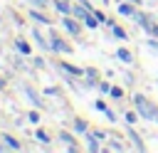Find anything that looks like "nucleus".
I'll return each instance as SVG.
<instances>
[{
    "label": "nucleus",
    "mask_w": 158,
    "mask_h": 153,
    "mask_svg": "<svg viewBox=\"0 0 158 153\" xmlns=\"http://www.w3.org/2000/svg\"><path fill=\"white\" fill-rule=\"evenodd\" d=\"M133 101H136V109H138V114H141L143 118H156V121H158V109H156V106H151L141 94H138Z\"/></svg>",
    "instance_id": "obj_1"
},
{
    "label": "nucleus",
    "mask_w": 158,
    "mask_h": 153,
    "mask_svg": "<svg viewBox=\"0 0 158 153\" xmlns=\"http://www.w3.org/2000/svg\"><path fill=\"white\" fill-rule=\"evenodd\" d=\"M49 47H52V49H54V52H69V44H64V42H62V39H59V37H54V39H52V44H49Z\"/></svg>",
    "instance_id": "obj_2"
},
{
    "label": "nucleus",
    "mask_w": 158,
    "mask_h": 153,
    "mask_svg": "<svg viewBox=\"0 0 158 153\" xmlns=\"http://www.w3.org/2000/svg\"><path fill=\"white\" fill-rule=\"evenodd\" d=\"M62 22H64V27H67V30H69L72 35H79V25H77V22H74L72 17H64Z\"/></svg>",
    "instance_id": "obj_3"
},
{
    "label": "nucleus",
    "mask_w": 158,
    "mask_h": 153,
    "mask_svg": "<svg viewBox=\"0 0 158 153\" xmlns=\"http://www.w3.org/2000/svg\"><path fill=\"white\" fill-rule=\"evenodd\" d=\"M128 136H131V141H133V146L138 148V151H143L146 146H143V141H141V136L138 133H133V131H128Z\"/></svg>",
    "instance_id": "obj_4"
},
{
    "label": "nucleus",
    "mask_w": 158,
    "mask_h": 153,
    "mask_svg": "<svg viewBox=\"0 0 158 153\" xmlns=\"http://www.w3.org/2000/svg\"><path fill=\"white\" fill-rule=\"evenodd\" d=\"M2 141H5V143L12 148V151H20V141H15L12 136H2Z\"/></svg>",
    "instance_id": "obj_5"
},
{
    "label": "nucleus",
    "mask_w": 158,
    "mask_h": 153,
    "mask_svg": "<svg viewBox=\"0 0 158 153\" xmlns=\"http://www.w3.org/2000/svg\"><path fill=\"white\" fill-rule=\"evenodd\" d=\"M30 17H32V20H37V22H42V25H49V20H47L44 15H40L37 10H32V12H30Z\"/></svg>",
    "instance_id": "obj_6"
},
{
    "label": "nucleus",
    "mask_w": 158,
    "mask_h": 153,
    "mask_svg": "<svg viewBox=\"0 0 158 153\" xmlns=\"http://www.w3.org/2000/svg\"><path fill=\"white\" fill-rule=\"evenodd\" d=\"M57 10H59V12H64V15H69V12H72V7H69L64 0H57Z\"/></svg>",
    "instance_id": "obj_7"
},
{
    "label": "nucleus",
    "mask_w": 158,
    "mask_h": 153,
    "mask_svg": "<svg viewBox=\"0 0 158 153\" xmlns=\"http://www.w3.org/2000/svg\"><path fill=\"white\" fill-rule=\"evenodd\" d=\"M118 12H121V15H128V17H131V15H136L131 5H118Z\"/></svg>",
    "instance_id": "obj_8"
},
{
    "label": "nucleus",
    "mask_w": 158,
    "mask_h": 153,
    "mask_svg": "<svg viewBox=\"0 0 158 153\" xmlns=\"http://www.w3.org/2000/svg\"><path fill=\"white\" fill-rule=\"evenodd\" d=\"M116 54H118V59H123V62H131V52H128V49H123V47H121Z\"/></svg>",
    "instance_id": "obj_9"
},
{
    "label": "nucleus",
    "mask_w": 158,
    "mask_h": 153,
    "mask_svg": "<svg viewBox=\"0 0 158 153\" xmlns=\"http://www.w3.org/2000/svg\"><path fill=\"white\" fill-rule=\"evenodd\" d=\"M72 12H74L77 17H81V20H86V15H89V12H86V7H74Z\"/></svg>",
    "instance_id": "obj_10"
},
{
    "label": "nucleus",
    "mask_w": 158,
    "mask_h": 153,
    "mask_svg": "<svg viewBox=\"0 0 158 153\" xmlns=\"http://www.w3.org/2000/svg\"><path fill=\"white\" fill-rule=\"evenodd\" d=\"M17 49H20L22 54H30V44H27V42H22V39H17Z\"/></svg>",
    "instance_id": "obj_11"
},
{
    "label": "nucleus",
    "mask_w": 158,
    "mask_h": 153,
    "mask_svg": "<svg viewBox=\"0 0 158 153\" xmlns=\"http://www.w3.org/2000/svg\"><path fill=\"white\" fill-rule=\"evenodd\" d=\"M27 96L32 99V104H35V106H42V101H40V96H37V94H35L32 89H27Z\"/></svg>",
    "instance_id": "obj_12"
},
{
    "label": "nucleus",
    "mask_w": 158,
    "mask_h": 153,
    "mask_svg": "<svg viewBox=\"0 0 158 153\" xmlns=\"http://www.w3.org/2000/svg\"><path fill=\"white\" fill-rule=\"evenodd\" d=\"M32 37H35V39H37V42H40V47H44V49H47V47H49V44H47V42H44V39H42V35H40V32H37V30H35V32H32Z\"/></svg>",
    "instance_id": "obj_13"
},
{
    "label": "nucleus",
    "mask_w": 158,
    "mask_h": 153,
    "mask_svg": "<svg viewBox=\"0 0 158 153\" xmlns=\"http://www.w3.org/2000/svg\"><path fill=\"white\" fill-rule=\"evenodd\" d=\"M62 69H67L69 74H77V76L81 74V69H77V67H72V64H62Z\"/></svg>",
    "instance_id": "obj_14"
},
{
    "label": "nucleus",
    "mask_w": 158,
    "mask_h": 153,
    "mask_svg": "<svg viewBox=\"0 0 158 153\" xmlns=\"http://www.w3.org/2000/svg\"><path fill=\"white\" fill-rule=\"evenodd\" d=\"M86 141H89V151H99V143H96L94 136H86Z\"/></svg>",
    "instance_id": "obj_15"
},
{
    "label": "nucleus",
    "mask_w": 158,
    "mask_h": 153,
    "mask_svg": "<svg viewBox=\"0 0 158 153\" xmlns=\"http://www.w3.org/2000/svg\"><path fill=\"white\" fill-rule=\"evenodd\" d=\"M74 128H77V131H81V133H84V131H86V123H84V121H81V118H77V121H74Z\"/></svg>",
    "instance_id": "obj_16"
},
{
    "label": "nucleus",
    "mask_w": 158,
    "mask_h": 153,
    "mask_svg": "<svg viewBox=\"0 0 158 153\" xmlns=\"http://www.w3.org/2000/svg\"><path fill=\"white\" fill-rule=\"evenodd\" d=\"M37 141H42V143H49V136H47L44 131H37Z\"/></svg>",
    "instance_id": "obj_17"
},
{
    "label": "nucleus",
    "mask_w": 158,
    "mask_h": 153,
    "mask_svg": "<svg viewBox=\"0 0 158 153\" xmlns=\"http://www.w3.org/2000/svg\"><path fill=\"white\" fill-rule=\"evenodd\" d=\"M114 35H116V37H118V39H126V32H123V30H121V27H114Z\"/></svg>",
    "instance_id": "obj_18"
},
{
    "label": "nucleus",
    "mask_w": 158,
    "mask_h": 153,
    "mask_svg": "<svg viewBox=\"0 0 158 153\" xmlns=\"http://www.w3.org/2000/svg\"><path fill=\"white\" fill-rule=\"evenodd\" d=\"M111 96H116V99H121V96H123V91H121L118 86H111Z\"/></svg>",
    "instance_id": "obj_19"
},
{
    "label": "nucleus",
    "mask_w": 158,
    "mask_h": 153,
    "mask_svg": "<svg viewBox=\"0 0 158 153\" xmlns=\"http://www.w3.org/2000/svg\"><path fill=\"white\" fill-rule=\"evenodd\" d=\"M146 30H148V32H151V35H153V37H158V25H148V27H146Z\"/></svg>",
    "instance_id": "obj_20"
},
{
    "label": "nucleus",
    "mask_w": 158,
    "mask_h": 153,
    "mask_svg": "<svg viewBox=\"0 0 158 153\" xmlns=\"http://www.w3.org/2000/svg\"><path fill=\"white\" fill-rule=\"evenodd\" d=\"M96 109H99V111H104V114H106V111H109V109H106V104H104V101H96Z\"/></svg>",
    "instance_id": "obj_21"
},
{
    "label": "nucleus",
    "mask_w": 158,
    "mask_h": 153,
    "mask_svg": "<svg viewBox=\"0 0 158 153\" xmlns=\"http://www.w3.org/2000/svg\"><path fill=\"white\" fill-rule=\"evenodd\" d=\"M126 121L128 123H136V114H126Z\"/></svg>",
    "instance_id": "obj_22"
},
{
    "label": "nucleus",
    "mask_w": 158,
    "mask_h": 153,
    "mask_svg": "<svg viewBox=\"0 0 158 153\" xmlns=\"http://www.w3.org/2000/svg\"><path fill=\"white\" fill-rule=\"evenodd\" d=\"M35 5H40V7H44V5H47V0H35Z\"/></svg>",
    "instance_id": "obj_23"
},
{
    "label": "nucleus",
    "mask_w": 158,
    "mask_h": 153,
    "mask_svg": "<svg viewBox=\"0 0 158 153\" xmlns=\"http://www.w3.org/2000/svg\"><path fill=\"white\" fill-rule=\"evenodd\" d=\"M2 84H5V81H2V79H0V86H2Z\"/></svg>",
    "instance_id": "obj_24"
}]
</instances>
